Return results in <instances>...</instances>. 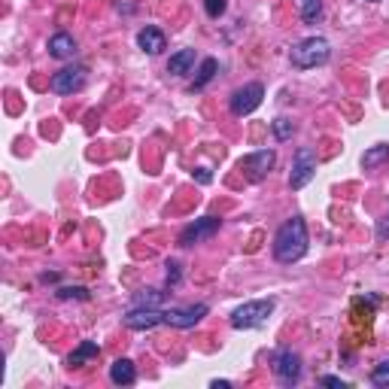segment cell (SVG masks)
I'll return each mask as SVG.
<instances>
[{
  "label": "cell",
  "instance_id": "cell-1",
  "mask_svg": "<svg viewBox=\"0 0 389 389\" xmlns=\"http://www.w3.org/2000/svg\"><path fill=\"white\" fill-rule=\"evenodd\" d=\"M307 244H311V237H307V222L304 216L295 213L292 219H286L277 234H274V259L280 261V265H292V261H299L307 256Z\"/></svg>",
  "mask_w": 389,
  "mask_h": 389
},
{
  "label": "cell",
  "instance_id": "cell-2",
  "mask_svg": "<svg viewBox=\"0 0 389 389\" xmlns=\"http://www.w3.org/2000/svg\"><path fill=\"white\" fill-rule=\"evenodd\" d=\"M292 64L299 67V71H311V67H323L328 58H331V43L326 37H307L301 43L292 46L289 52Z\"/></svg>",
  "mask_w": 389,
  "mask_h": 389
},
{
  "label": "cell",
  "instance_id": "cell-3",
  "mask_svg": "<svg viewBox=\"0 0 389 389\" xmlns=\"http://www.w3.org/2000/svg\"><path fill=\"white\" fill-rule=\"evenodd\" d=\"M274 307H277V299H256V301H247V304L234 307V313H232V328L247 331V328L265 326L268 316L274 313Z\"/></svg>",
  "mask_w": 389,
  "mask_h": 389
},
{
  "label": "cell",
  "instance_id": "cell-4",
  "mask_svg": "<svg viewBox=\"0 0 389 389\" xmlns=\"http://www.w3.org/2000/svg\"><path fill=\"white\" fill-rule=\"evenodd\" d=\"M271 368L274 374H277V380L283 386H295L301 380V371H304V365H301V356L295 350H277L274 353V359H271Z\"/></svg>",
  "mask_w": 389,
  "mask_h": 389
},
{
  "label": "cell",
  "instance_id": "cell-5",
  "mask_svg": "<svg viewBox=\"0 0 389 389\" xmlns=\"http://www.w3.org/2000/svg\"><path fill=\"white\" fill-rule=\"evenodd\" d=\"M261 100H265V85L261 83H247V85H240L234 95H232V113L240 119V116H249V113H256L261 107Z\"/></svg>",
  "mask_w": 389,
  "mask_h": 389
},
{
  "label": "cell",
  "instance_id": "cell-6",
  "mask_svg": "<svg viewBox=\"0 0 389 389\" xmlns=\"http://www.w3.org/2000/svg\"><path fill=\"white\" fill-rule=\"evenodd\" d=\"M316 152L311 146H301V150H295V158H292V174H289V186L292 189H304L307 182L316 177Z\"/></svg>",
  "mask_w": 389,
  "mask_h": 389
},
{
  "label": "cell",
  "instance_id": "cell-7",
  "mask_svg": "<svg viewBox=\"0 0 389 389\" xmlns=\"http://www.w3.org/2000/svg\"><path fill=\"white\" fill-rule=\"evenodd\" d=\"M88 83V71L83 64H71V67H61L58 73L52 76V91L55 95H76V91H83Z\"/></svg>",
  "mask_w": 389,
  "mask_h": 389
},
{
  "label": "cell",
  "instance_id": "cell-8",
  "mask_svg": "<svg viewBox=\"0 0 389 389\" xmlns=\"http://www.w3.org/2000/svg\"><path fill=\"white\" fill-rule=\"evenodd\" d=\"M219 225H222V219H216V216H201V219H194V222H189L186 228H182L177 244L180 247H194V244H201V240H210L216 232H219Z\"/></svg>",
  "mask_w": 389,
  "mask_h": 389
},
{
  "label": "cell",
  "instance_id": "cell-9",
  "mask_svg": "<svg viewBox=\"0 0 389 389\" xmlns=\"http://www.w3.org/2000/svg\"><path fill=\"white\" fill-rule=\"evenodd\" d=\"M274 162H277V152H274V150H259V152H249L247 158H240V170L247 174L249 182H261L271 174Z\"/></svg>",
  "mask_w": 389,
  "mask_h": 389
},
{
  "label": "cell",
  "instance_id": "cell-10",
  "mask_svg": "<svg viewBox=\"0 0 389 389\" xmlns=\"http://www.w3.org/2000/svg\"><path fill=\"white\" fill-rule=\"evenodd\" d=\"M210 313L207 304H189V307H170L165 311V326L170 328H194L204 316Z\"/></svg>",
  "mask_w": 389,
  "mask_h": 389
},
{
  "label": "cell",
  "instance_id": "cell-11",
  "mask_svg": "<svg viewBox=\"0 0 389 389\" xmlns=\"http://www.w3.org/2000/svg\"><path fill=\"white\" fill-rule=\"evenodd\" d=\"M162 323H165L162 307H131V311L125 313V326L134 328V331H150Z\"/></svg>",
  "mask_w": 389,
  "mask_h": 389
},
{
  "label": "cell",
  "instance_id": "cell-12",
  "mask_svg": "<svg viewBox=\"0 0 389 389\" xmlns=\"http://www.w3.org/2000/svg\"><path fill=\"white\" fill-rule=\"evenodd\" d=\"M137 46L146 52V55H162L167 49V37H165V31L162 28H155V25H146L140 33H137Z\"/></svg>",
  "mask_w": 389,
  "mask_h": 389
},
{
  "label": "cell",
  "instance_id": "cell-13",
  "mask_svg": "<svg viewBox=\"0 0 389 389\" xmlns=\"http://www.w3.org/2000/svg\"><path fill=\"white\" fill-rule=\"evenodd\" d=\"M49 55H52V58H58V61L73 58V55H76V40L71 37V33H64V31L52 33V37H49Z\"/></svg>",
  "mask_w": 389,
  "mask_h": 389
},
{
  "label": "cell",
  "instance_id": "cell-14",
  "mask_svg": "<svg viewBox=\"0 0 389 389\" xmlns=\"http://www.w3.org/2000/svg\"><path fill=\"white\" fill-rule=\"evenodd\" d=\"M100 356V347L95 344V341H83L71 356H67V368H85V365H91Z\"/></svg>",
  "mask_w": 389,
  "mask_h": 389
},
{
  "label": "cell",
  "instance_id": "cell-15",
  "mask_svg": "<svg viewBox=\"0 0 389 389\" xmlns=\"http://www.w3.org/2000/svg\"><path fill=\"white\" fill-rule=\"evenodd\" d=\"M110 380L116 386H131L137 380V365L131 359H116L110 365Z\"/></svg>",
  "mask_w": 389,
  "mask_h": 389
},
{
  "label": "cell",
  "instance_id": "cell-16",
  "mask_svg": "<svg viewBox=\"0 0 389 389\" xmlns=\"http://www.w3.org/2000/svg\"><path fill=\"white\" fill-rule=\"evenodd\" d=\"M192 64H194V49H180L170 55V61H167V73L170 76H186L192 71Z\"/></svg>",
  "mask_w": 389,
  "mask_h": 389
},
{
  "label": "cell",
  "instance_id": "cell-17",
  "mask_svg": "<svg viewBox=\"0 0 389 389\" xmlns=\"http://www.w3.org/2000/svg\"><path fill=\"white\" fill-rule=\"evenodd\" d=\"M380 165H389V146L386 143H377V146H371V150L362 155V167L365 170H377Z\"/></svg>",
  "mask_w": 389,
  "mask_h": 389
},
{
  "label": "cell",
  "instance_id": "cell-18",
  "mask_svg": "<svg viewBox=\"0 0 389 389\" xmlns=\"http://www.w3.org/2000/svg\"><path fill=\"white\" fill-rule=\"evenodd\" d=\"M165 292L162 289H140L134 295V307H162Z\"/></svg>",
  "mask_w": 389,
  "mask_h": 389
},
{
  "label": "cell",
  "instance_id": "cell-19",
  "mask_svg": "<svg viewBox=\"0 0 389 389\" xmlns=\"http://www.w3.org/2000/svg\"><path fill=\"white\" fill-rule=\"evenodd\" d=\"M216 71H219V61L216 58H204L201 67H198V76H194V88H204L210 83V79L216 76Z\"/></svg>",
  "mask_w": 389,
  "mask_h": 389
},
{
  "label": "cell",
  "instance_id": "cell-20",
  "mask_svg": "<svg viewBox=\"0 0 389 389\" xmlns=\"http://www.w3.org/2000/svg\"><path fill=\"white\" fill-rule=\"evenodd\" d=\"M271 128H274V137H277V140L283 143V140H289V137H292L295 122H292V119H286V116H277V119L271 122Z\"/></svg>",
  "mask_w": 389,
  "mask_h": 389
},
{
  "label": "cell",
  "instance_id": "cell-21",
  "mask_svg": "<svg viewBox=\"0 0 389 389\" xmlns=\"http://www.w3.org/2000/svg\"><path fill=\"white\" fill-rule=\"evenodd\" d=\"M299 6H301V19L307 25H313V21L323 16V4H319V0H299Z\"/></svg>",
  "mask_w": 389,
  "mask_h": 389
},
{
  "label": "cell",
  "instance_id": "cell-22",
  "mask_svg": "<svg viewBox=\"0 0 389 389\" xmlns=\"http://www.w3.org/2000/svg\"><path fill=\"white\" fill-rule=\"evenodd\" d=\"M371 383H374L377 389H389V362L374 365V371H371Z\"/></svg>",
  "mask_w": 389,
  "mask_h": 389
},
{
  "label": "cell",
  "instance_id": "cell-23",
  "mask_svg": "<svg viewBox=\"0 0 389 389\" xmlns=\"http://www.w3.org/2000/svg\"><path fill=\"white\" fill-rule=\"evenodd\" d=\"M204 9H207L210 19H219L228 9V0H204Z\"/></svg>",
  "mask_w": 389,
  "mask_h": 389
},
{
  "label": "cell",
  "instance_id": "cell-24",
  "mask_svg": "<svg viewBox=\"0 0 389 389\" xmlns=\"http://www.w3.org/2000/svg\"><path fill=\"white\" fill-rule=\"evenodd\" d=\"M58 295H61V299H83V301H88V289H83V286H64Z\"/></svg>",
  "mask_w": 389,
  "mask_h": 389
},
{
  "label": "cell",
  "instance_id": "cell-25",
  "mask_svg": "<svg viewBox=\"0 0 389 389\" xmlns=\"http://www.w3.org/2000/svg\"><path fill=\"white\" fill-rule=\"evenodd\" d=\"M182 277V271H180V261H167V286H177Z\"/></svg>",
  "mask_w": 389,
  "mask_h": 389
},
{
  "label": "cell",
  "instance_id": "cell-26",
  "mask_svg": "<svg viewBox=\"0 0 389 389\" xmlns=\"http://www.w3.org/2000/svg\"><path fill=\"white\" fill-rule=\"evenodd\" d=\"M319 383H323V386H331V389H347V380H341V377H331V374L319 377Z\"/></svg>",
  "mask_w": 389,
  "mask_h": 389
},
{
  "label": "cell",
  "instance_id": "cell-27",
  "mask_svg": "<svg viewBox=\"0 0 389 389\" xmlns=\"http://www.w3.org/2000/svg\"><path fill=\"white\" fill-rule=\"evenodd\" d=\"M194 180H198V182H201V186H207V182L213 180V174H210V170H207V167H194Z\"/></svg>",
  "mask_w": 389,
  "mask_h": 389
},
{
  "label": "cell",
  "instance_id": "cell-28",
  "mask_svg": "<svg viewBox=\"0 0 389 389\" xmlns=\"http://www.w3.org/2000/svg\"><path fill=\"white\" fill-rule=\"evenodd\" d=\"M389 237V216H383L380 222H377V240H386Z\"/></svg>",
  "mask_w": 389,
  "mask_h": 389
},
{
  "label": "cell",
  "instance_id": "cell-29",
  "mask_svg": "<svg viewBox=\"0 0 389 389\" xmlns=\"http://www.w3.org/2000/svg\"><path fill=\"white\" fill-rule=\"evenodd\" d=\"M210 386H213V389H228V386H232V380H213Z\"/></svg>",
  "mask_w": 389,
  "mask_h": 389
},
{
  "label": "cell",
  "instance_id": "cell-30",
  "mask_svg": "<svg viewBox=\"0 0 389 389\" xmlns=\"http://www.w3.org/2000/svg\"><path fill=\"white\" fill-rule=\"evenodd\" d=\"M371 4H377V0H371Z\"/></svg>",
  "mask_w": 389,
  "mask_h": 389
}]
</instances>
